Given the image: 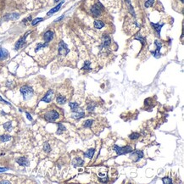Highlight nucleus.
<instances>
[{
  "mask_svg": "<svg viewBox=\"0 0 184 184\" xmlns=\"http://www.w3.org/2000/svg\"><path fill=\"white\" fill-rule=\"evenodd\" d=\"M0 101H2V102H4V104H10V103H8V102H7V101H5V100H4V99H3V98H2L1 97H0Z\"/></svg>",
  "mask_w": 184,
  "mask_h": 184,
  "instance_id": "obj_38",
  "label": "nucleus"
},
{
  "mask_svg": "<svg viewBox=\"0 0 184 184\" xmlns=\"http://www.w3.org/2000/svg\"><path fill=\"white\" fill-rule=\"evenodd\" d=\"M31 33V31H28V32H26V34H25L23 37H21L19 40H18V42H16V44H15V49H19V48H21L22 46L24 45V43H25V42H26V38L27 37V36L30 34Z\"/></svg>",
  "mask_w": 184,
  "mask_h": 184,
  "instance_id": "obj_7",
  "label": "nucleus"
},
{
  "mask_svg": "<svg viewBox=\"0 0 184 184\" xmlns=\"http://www.w3.org/2000/svg\"><path fill=\"white\" fill-rule=\"evenodd\" d=\"M104 22H102L101 21L97 20V21H94V27H95L96 29H101V28L104 27Z\"/></svg>",
  "mask_w": 184,
  "mask_h": 184,
  "instance_id": "obj_19",
  "label": "nucleus"
},
{
  "mask_svg": "<svg viewBox=\"0 0 184 184\" xmlns=\"http://www.w3.org/2000/svg\"><path fill=\"white\" fill-rule=\"evenodd\" d=\"M94 152H95V149H88V150H87V151L86 152V153L84 154V155H85V157H87V158L91 159L92 157L93 156Z\"/></svg>",
  "mask_w": 184,
  "mask_h": 184,
  "instance_id": "obj_20",
  "label": "nucleus"
},
{
  "mask_svg": "<svg viewBox=\"0 0 184 184\" xmlns=\"http://www.w3.org/2000/svg\"><path fill=\"white\" fill-rule=\"evenodd\" d=\"M53 32L52 31H46L45 33H44V35H43V39L45 40V42H49L53 38Z\"/></svg>",
  "mask_w": 184,
  "mask_h": 184,
  "instance_id": "obj_10",
  "label": "nucleus"
},
{
  "mask_svg": "<svg viewBox=\"0 0 184 184\" xmlns=\"http://www.w3.org/2000/svg\"><path fill=\"white\" fill-rule=\"evenodd\" d=\"M31 21V16H29L28 18H26V19L23 20V23L26 24V23H27L28 21Z\"/></svg>",
  "mask_w": 184,
  "mask_h": 184,
  "instance_id": "obj_36",
  "label": "nucleus"
},
{
  "mask_svg": "<svg viewBox=\"0 0 184 184\" xmlns=\"http://www.w3.org/2000/svg\"><path fill=\"white\" fill-rule=\"evenodd\" d=\"M43 149H44V151L47 152V153L50 152L51 148H50V145H49V143H44V145H43Z\"/></svg>",
  "mask_w": 184,
  "mask_h": 184,
  "instance_id": "obj_27",
  "label": "nucleus"
},
{
  "mask_svg": "<svg viewBox=\"0 0 184 184\" xmlns=\"http://www.w3.org/2000/svg\"><path fill=\"white\" fill-rule=\"evenodd\" d=\"M53 91L50 89V90H48V93L45 94V96L42 98V101L46 102V103H49L53 99Z\"/></svg>",
  "mask_w": 184,
  "mask_h": 184,
  "instance_id": "obj_8",
  "label": "nucleus"
},
{
  "mask_svg": "<svg viewBox=\"0 0 184 184\" xmlns=\"http://www.w3.org/2000/svg\"><path fill=\"white\" fill-rule=\"evenodd\" d=\"M0 183H10V181H2Z\"/></svg>",
  "mask_w": 184,
  "mask_h": 184,
  "instance_id": "obj_41",
  "label": "nucleus"
},
{
  "mask_svg": "<svg viewBox=\"0 0 184 184\" xmlns=\"http://www.w3.org/2000/svg\"><path fill=\"white\" fill-rule=\"evenodd\" d=\"M11 139V137L10 136H9V135H2V136H0V141L1 142H8V141H10Z\"/></svg>",
  "mask_w": 184,
  "mask_h": 184,
  "instance_id": "obj_22",
  "label": "nucleus"
},
{
  "mask_svg": "<svg viewBox=\"0 0 184 184\" xmlns=\"http://www.w3.org/2000/svg\"><path fill=\"white\" fill-rule=\"evenodd\" d=\"M16 161L19 165H23V166H28L29 165V160L26 158V157H21V158L17 159Z\"/></svg>",
  "mask_w": 184,
  "mask_h": 184,
  "instance_id": "obj_13",
  "label": "nucleus"
},
{
  "mask_svg": "<svg viewBox=\"0 0 184 184\" xmlns=\"http://www.w3.org/2000/svg\"><path fill=\"white\" fill-rule=\"evenodd\" d=\"M126 2H127V4H128V9L130 10V12L132 13V15H134V11H133V9H132V6L131 5V1H130V0H125Z\"/></svg>",
  "mask_w": 184,
  "mask_h": 184,
  "instance_id": "obj_32",
  "label": "nucleus"
},
{
  "mask_svg": "<svg viewBox=\"0 0 184 184\" xmlns=\"http://www.w3.org/2000/svg\"><path fill=\"white\" fill-rule=\"evenodd\" d=\"M84 115H85V113H84V112H77V114L73 115V118L78 119V120H79V119H81V118L83 117Z\"/></svg>",
  "mask_w": 184,
  "mask_h": 184,
  "instance_id": "obj_25",
  "label": "nucleus"
},
{
  "mask_svg": "<svg viewBox=\"0 0 184 184\" xmlns=\"http://www.w3.org/2000/svg\"><path fill=\"white\" fill-rule=\"evenodd\" d=\"M63 3H64V2H61V3L58 4V5L56 6V7H54L53 9H52V10H51L48 13V14H47V15H48V16H49V15H51L52 14H53V13L57 12L58 10H59V9H60V7H61V5H62V4H63Z\"/></svg>",
  "mask_w": 184,
  "mask_h": 184,
  "instance_id": "obj_18",
  "label": "nucleus"
},
{
  "mask_svg": "<svg viewBox=\"0 0 184 184\" xmlns=\"http://www.w3.org/2000/svg\"><path fill=\"white\" fill-rule=\"evenodd\" d=\"M21 93L23 96V98L25 100H28L33 96V89L31 87L27 86V85H25L21 88Z\"/></svg>",
  "mask_w": 184,
  "mask_h": 184,
  "instance_id": "obj_1",
  "label": "nucleus"
},
{
  "mask_svg": "<svg viewBox=\"0 0 184 184\" xmlns=\"http://www.w3.org/2000/svg\"><path fill=\"white\" fill-rule=\"evenodd\" d=\"M93 120H87L86 121L84 122V127H92V125H93Z\"/></svg>",
  "mask_w": 184,
  "mask_h": 184,
  "instance_id": "obj_26",
  "label": "nucleus"
},
{
  "mask_svg": "<svg viewBox=\"0 0 184 184\" xmlns=\"http://www.w3.org/2000/svg\"><path fill=\"white\" fill-rule=\"evenodd\" d=\"M42 20H43V19H42V18H37V19L33 20L32 22H31V25H32V26H35L36 24H37V23H38V22L42 21Z\"/></svg>",
  "mask_w": 184,
  "mask_h": 184,
  "instance_id": "obj_34",
  "label": "nucleus"
},
{
  "mask_svg": "<svg viewBox=\"0 0 184 184\" xmlns=\"http://www.w3.org/2000/svg\"><path fill=\"white\" fill-rule=\"evenodd\" d=\"M9 56V52L4 48H0V60L4 59Z\"/></svg>",
  "mask_w": 184,
  "mask_h": 184,
  "instance_id": "obj_15",
  "label": "nucleus"
},
{
  "mask_svg": "<svg viewBox=\"0 0 184 184\" xmlns=\"http://www.w3.org/2000/svg\"><path fill=\"white\" fill-rule=\"evenodd\" d=\"M181 2H183V0H181Z\"/></svg>",
  "mask_w": 184,
  "mask_h": 184,
  "instance_id": "obj_43",
  "label": "nucleus"
},
{
  "mask_svg": "<svg viewBox=\"0 0 184 184\" xmlns=\"http://www.w3.org/2000/svg\"><path fill=\"white\" fill-rule=\"evenodd\" d=\"M129 157L134 162H138V161H139L143 157V152L142 150H136V151H133V152L132 151Z\"/></svg>",
  "mask_w": 184,
  "mask_h": 184,
  "instance_id": "obj_5",
  "label": "nucleus"
},
{
  "mask_svg": "<svg viewBox=\"0 0 184 184\" xmlns=\"http://www.w3.org/2000/svg\"><path fill=\"white\" fill-rule=\"evenodd\" d=\"M63 18H64V16H61V17H59V18H58V19L57 20H56V22H58V21H60V20H62L63 19Z\"/></svg>",
  "mask_w": 184,
  "mask_h": 184,
  "instance_id": "obj_40",
  "label": "nucleus"
},
{
  "mask_svg": "<svg viewBox=\"0 0 184 184\" xmlns=\"http://www.w3.org/2000/svg\"><path fill=\"white\" fill-rule=\"evenodd\" d=\"M83 70H87V71H90L91 70V67H90V62L89 61H86L85 62V65L83 66Z\"/></svg>",
  "mask_w": 184,
  "mask_h": 184,
  "instance_id": "obj_31",
  "label": "nucleus"
},
{
  "mask_svg": "<svg viewBox=\"0 0 184 184\" xmlns=\"http://www.w3.org/2000/svg\"><path fill=\"white\" fill-rule=\"evenodd\" d=\"M4 127L7 131H11V122H7L5 124H4Z\"/></svg>",
  "mask_w": 184,
  "mask_h": 184,
  "instance_id": "obj_33",
  "label": "nucleus"
},
{
  "mask_svg": "<svg viewBox=\"0 0 184 184\" xmlns=\"http://www.w3.org/2000/svg\"><path fill=\"white\" fill-rule=\"evenodd\" d=\"M56 100H57V103H59V104H63L66 102V98L63 97V96H61V95H59L57 97V98H56Z\"/></svg>",
  "mask_w": 184,
  "mask_h": 184,
  "instance_id": "obj_21",
  "label": "nucleus"
},
{
  "mask_svg": "<svg viewBox=\"0 0 184 184\" xmlns=\"http://www.w3.org/2000/svg\"><path fill=\"white\" fill-rule=\"evenodd\" d=\"M151 26H153L154 28V30L156 31V34L158 37H160V31H161V28H162V26H164V24H160V23H151Z\"/></svg>",
  "mask_w": 184,
  "mask_h": 184,
  "instance_id": "obj_11",
  "label": "nucleus"
},
{
  "mask_svg": "<svg viewBox=\"0 0 184 184\" xmlns=\"http://www.w3.org/2000/svg\"><path fill=\"white\" fill-rule=\"evenodd\" d=\"M70 107L71 108V110L72 112H78V108H79V105H78L77 103L75 102H71L69 103Z\"/></svg>",
  "mask_w": 184,
  "mask_h": 184,
  "instance_id": "obj_16",
  "label": "nucleus"
},
{
  "mask_svg": "<svg viewBox=\"0 0 184 184\" xmlns=\"http://www.w3.org/2000/svg\"><path fill=\"white\" fill-rule=\"evenodd\" d=\"M139 134L138 133H137V132H133V133H132L131 135L129 136V138L132 139V140H134V139H138L139 138Z\"/></svg>",
  "mask_w": 184,
  "mask_h": 184,
  "instance_id": "obj_29",
  "label": "nucleus"
},
{
  "mask_svg": "<svg viewBox=\"0 0 184 184\" xmlns=\"http://www.w3.org/2000/svg\"><path fill=\"white\" fill-rule=\"evenodd\" d=\"M110 42H111L110 37L107 35H104V37H103V44H102V46H101V48H107V47L110 44Z\"/></svg>",
  "mask_w": 184,
  "mask_h": 184,
  "instance_id": "obj_12",
  "label": "nucleus"
},
{
  "mask_svg": "<svg viewBox=\"0 0 184 184\" xmlns=\"http://www.w3.org/2000/svg\"><path fill=\"white\" fill-rule=\"evenodd\" d=\"M154 2V0H148V1L145 3L144 6H145L146 8H149L150 6H152V5H153Z\"/></svg>",
  "mask_w": 184,
  "mask_h": 184,
  "instance_id": "obj_30",
  "label": "nucleus"
},
{
  "mask_svg": "<svg viewBox=\"0 0 184 184\" xmlns=\"http://www.w3.org/2000/svg\"><path fill=\"white\" fill-rule=\"evenodd\" d=\"M72 164H73V166L74 167H78V166H82L84 164V160H82L81 158H75L72 161Z\"/></svg>",
  "mask_w": 184,
  "mask_h": 184,
  "instance_id": "obj_14",
  "label": "nucleus"
},
{
  "mask_svg": "<svg viewBox=\"0 0 184 184\" xmlns=\"http://www.w3.org/2000/svg\"><path fill=\"white\" fill-rule=\"evenodd\" d=\"M155 45L157 46V48L155 51H154V52H152V54H153L155 58H159L160 56V48H161V43L160 42L158 41V40H156L155 41Z\"/></svg>",
  "mask_w": 184,
  "mask_h": 184,
  "instance_id": "obj_9",
  "label": "nucleus"
},
{
  "mask_svg": "<svg viewBox=\"0 0 184 184\" xmlns=\"http://www.w3.org/2000/svg\"><path fill=\"white\" fill-rule=\"evenodd\" d=\"M8 169L7 168H0V172H4L5 171V170H7Z\"/></svg>",
  "mask_w": 184,
  "mask_h": 184,
  "instance_id": "obj_39",
  "label": "nucleus"
},
{
  "mask_svg": "<svg viewBox=\"0 0 184 184\" xmlns=\"http://www.w3.org/2000/svg\"><path fill=\"white\" fill-rule=\"evenodd\" d=\"M136 39L137 40H139V41H141L143 45H144V42H145V37H136Z\"/></svg>",
  "mask_w": 184,
  "mask_h": 184,
  "instance_id": "obj_35",
  "label": "nucleus"
},
{
  "mask_svg": "<svg viewBox=\"0 0 184 184\" xmlns=\"http://www.w3.org/2000/svg\"><path fill=\"white\" fill-rule=\"evenodd\" d=\"M58 126H59V129H58V131H57V134H61L62 132L66 130V127H65V126L61 124V123H59Z\"/></svg>",
  "mask_w": 184,
  "mask_h": 184,
  "instance_id": "obj_24",
  "label": "nucleus"
},
{
  "mask_svg": "<svg viewBox=\"0 0 184 184\" xmlns=\"http://www.w3.org/2000/svg\"><path fill=\"white\" fill-rule=\"evenodd\" d=\"M59 115L57 111L51 110V111H48V113L45 114L44 118H45V120H47V121L53 122V121H54V120H57V119L59 118Z\"/></svg>",
  "mask_w": 184,
  "mask_h": 184,
  "instance_id": "obj_4",
  "label": "nucleus"
},
{
  "mask_svg": "<svg viewBox=\"0 0 184 184\" xmlns=\"http://www.w3.org/2000/svg\"><path fill=\"white\" fill-rule=\"evenodd\" d=\"M58 51H59V54L62 56H66L67 53L70 52V49L68 47L64 42L61 41L59 44V48H58Z\"/></svg>",
  "mask_w": 184,
  "mask_h": 184,
  "instance_id": "obj_6",
  "label": "nucleus"
},
{
  "mask_svg": "<svg viewBox=\"0 0 184 184\" xmlns=\"http://www.w3.org/2000/svg\"><path fill=\"white\" fill-rule=\"evenodd\" d=\"M103 10H104V6H103L100 3H96L93 7L91 8V14L95 17L99 16Z\"/></svg>",
  "mask_w": 184,
  "mask_h": 184,
  "instance_id": "obj_3",
  "label": "nucleus"
},
{
  "mask_svg": "<svg viewBox=\"0 0 184 184\" xmlns=\"http://www.w3.org/2000/svg\"><path fill=\"white\" fill-rule=\"evenodd\" d=\"M26 116H27V119H28V120H32V118H31V116L30 114H29L28 112H26Z\"/></svg>",
  "mask_w": 184,
  "mask_h": 184,
  "instance_id": "obj_37",
  "label": "nucleus"
},
{
  "mask_svg": "<svg viewBox=\"0 0 184 184\" xmlns=\"http://www.w3.org/2000/svg\"><path fill=\"white\" fill-rule=\"evenodd\" d=\"M19 17H20V15L19 14H10V15H6L4 19H5V20H11V21H14V20L18 19Z\"/></svg>",
  "mask_w": 184,
  "mask_h": 184,
  "instance_id": "obj_17",
  "label": "nucleus"
},
{
  "mask_svg": "<svg viewBox=\"0 0 184 184\" xmlns=\"http://www.w3.org/2000/svg\"><path fill=\"white\" fill-rule=\"evenodd\" d=\"M58 1H59V0H54V2H55V3H57Z\"/></svg>",
  "mask_w": 184,
  "mask_h": 184,
  "instance_id": "obj_42",
  "label": "nucleus"
},
{
  "mask_svg": "<svg viewBox=\"0 0 184 184\" xmlns=\"http://www.w3.org/2000/svg\"><path fill=\"white\" fill-rule=\"evenodd\" d=\"M114 150L116 152V154L118 155H122V154H126L131 153L132 151V148L131 146H125V147H119L117 145L114 146Z\"/></svg>",
  "mask_w": 184,
  "mask_h": 184,
  "instance_id": "obj_2",
  "label": "nucleus"
},
{
  "mask_svg": "<svg viewBox=\"0 0 184 184\" xmlns=\"http://www.w3.org/2000/svg\"><path fill=\"white\" fill-rule=\"evenodd\" d=\"M96 105H97V104H96V103H94V102L89 103L88 105H87V110H88L89 112L93 111V109H94V108H95Z\"/></svg>",
  "mask_w": 184,
  "mask_h": 184,
  "instance_id": "obj_23",
  "label": "nucleus"
},
{
  "mask_svg": "<svg viewBox=\"0 0 184 184\" xmlns=\"http://www.w3.org/2000/svg\"><path fill=\"white\" fill-rule=\"evenodd\" d=\"M162 181L164 182V184H168V183H171L172 182V180L170 178V177H163L162 178Z\"/></svg>",
  "mask_w": 184,
  "mask_h": 184,
  "instance_id": "obj_28",
  "label": "nucleus"
}]
</instances>
